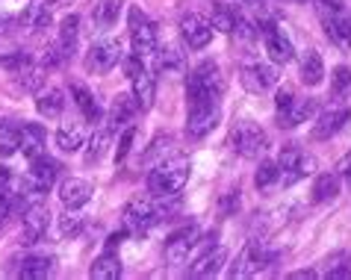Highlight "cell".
Listing matches in <instances>:
<instances>
[{
	"label": "cell",
	"mask_w": 351,
	"mask_h": 280,
	"mask_svg": "<svg viewBox=\"0 0 351 280\" xmlns=\"http://www.w3.org/2000/svg\"><path fill=\"white\" fill-rule=\"evenodd\" d=\"M278 168H280V189L292 186V183L304 180L316 171V160L310 157L307 151H301L298 144H289V148L280 151L278 157Z\"/></svg>",
	"instance_id": "8992f818"
},
{
	"label": "cell",
	"mask_w": 351,
	"mask_h": 280,
	"mask_svg": "<svg viewBox=\"0 0 351 280\" xmlns=\"http://www.w3.org/2000/svg\"><path fill=\"white\" fill-rule=\"evenodd\" d=\"M36 110L42 118H60L65 110V94L56 86H47V89L36 92Z\"/></svg>",
	"instance_id": "7402d4cb"
},
{
	"label": "cell",
	"mask_w": 351,
	"mask_h": 280,
	"mask_svg": "<svg viewBox=\"0 0 351 280\" xmlns=\"http://www.w3.org/2000/svg\"><path fill=\"white\" fill-rule=\"evenodd\" d=\"M245 3H260V0H245Z\"/></svg>",
	"instance_id": "681fc988"
},
{
	"label": "cell",
	"mask_w": 351,
	"mask_h": 280,
	"mask_svg": "<svg viewBox=\"0 0 351 280\" xmlns=\"http://www.w3.org/2000/svg\"><path fill=\"white\" fill-rule=\"evenodd\" d=\"M348 121H351V110H346V106H330L328 112H322L316 118L310 136H313L316 142H328V139H334L337 133H343Z\"/></svg>",
	"instance_id": "e0dca14e"
},
{
	"label": "cell",
	"mask_w": 351,
	"mask_h": 280,
	"mask_svg": "<svg viewBox=\"0 0 351 280\" xmlns=\"http://www.w3.org/2000/svg\"><path fill=\"white\" fill-rule=\"evenodd\" d=\"M189 171H192V166H189L186 157L162 160L160 166L148 175V192L154 198H174L183 186H186Z\"/></svg>",
	"instance_id": "7a4b0ae2"
},
{
	"label": "cell",
	"mask_w": 351,
	"mask_h": 280,
	"mask_svg": "<svg viewBox=\"0 0 351 280\" xmlns=\"http://www.w3.org/2000/svg\"><path fill=\"white\" fill-rule=\"evenodd\" d=\"M110 139H112V130L104 124L101 133H97V136H92V142H89V153H86V162H89V166H95V162H101L104 151L110 148Z\"/></svg>",
	"instance_id": "8d00e7d4"
},
{
	"label": "cell",
	"mask_w": 351,
	"mask_h": 280,
	"mask_svg": "<svg viewBox=\"0 0 351 280\" xmlns=\"http://www.w3.org/2000/svg\"><path fill=\"white\" fill-rule=\"evenodd\" d=\"M3 124H9V118H6V115H0V127H3Z\"/></svg>",
	"instance_id": "7dc6e473"
},
{
	"label": "cell",
	"mask_w": 351,
	"mask_h": 280,
	"mask_svg": "<svg viewBox=\"0 0 351 280\" xmlns=\"http://www.w3.org/2000/svg\"><path fill=\"white\" fill-rule=\"evenodd\" d=\"M60 230H62V236H77L83 230V216L71 207V212H65V216H62Z\"/></svg>",
	"instance_id": "ab89813d"
},
{
	"label": "cell",
	"mask_w": 351,
	"mask_h": 280,
	"mask_svg": "<svg viewBox=\"0 0 351 280\" xmlns=\"http://www.w3.org/2000/svg\"><path fill=\"white\" fill-rule=\"evenodd\" d=\"M77 30H80V18L77 15H65L62 18V24H60V42L68 53H74V42H77Z\"/></svg>",
	"instance_id": "d590c367"
},
{
	"label": "cell",
	"mask_w": 351,
	"mask_h": 280,
	"mask_svg": "<svg viewBox=\"0 0 351 280\" xmlns=\"http://www.w3.org/2000/svg\"><path fill=\"white\" fill-rule=\"evenodd\" d=\"M260 33H263V44H266V53H269L271 62H275V65L292 62V56H295V47H292L289 36L280 30L278 24H266Z\"/></svg>",
	"instance_id": "2e32d148"
},
{
	"label": "cell",
	"mask_w": 351,
	"mask_h": 280,
	"mask_svg": "<svg viewBox=\"0 0 351 280\" xmlns=\"http://www.w3.org/2000/svg\"><path fill=\"white\" fill-rule=\"evenodd\" d=\"M254 186L260 192L280 189V168H278V162H271V160H263L260 162V168H257V175H254Z\"/></svg>",
	"instance_id": "1f68e13d"
},
{
	"label": "cell",
	"mask_w": 351,
	"mask_h": 280,
	"mask_svg": "<svg viewBox=\"0 0 351 280\" xmlns=\"http://www.w3.org/2000/svg\"><path fill=\"white\" fill-rule=\"evenodd\" d=\"M18 144H21V130L12 127V124H3L0 127V157H12L18 151Z\"/></svg>",
	"instance_id": "74e56055"
},
{
	"label": "cell",
	"mask_w": 351,
	"mask_h": 280,
	"mask_svg": "<svg viewBox=\"0 0 351 280\" xmlns=\"http://www.w3.org/2000/svg\"><path fill=\"white\" fill-rule=\"evenodd\" d=\"M224 263H228V248L216 245V248L204 251V254L189 266V277H213V275L221 272Z\"/></svg>",
	"instance_id": "44dd1931"
},
{
	"label": "cell",
	"mask_w": 351,
	"mask_h": 280,
	"mask_svg": "<svg viewBox=\"0 0 351 280\" xmlns=\"http://www.w3.org/2000/svg\"><path fill=\"white\" fill-rule=\"evenodd\" d=\"M316 15L325 36L330 38V44H337L339 51H351V15L346 12V6L339 0H313Z\"/></svg>",
	"instance_id": "3957f363"
},
{
	"label": "cell",
	"mask_w": 351,
	"mask_h": 280,
	"mask_svg": "<svg viewBox=\"0 0 351 280\" xmlns=\"http://www.w3.org/2000/svg\"><path fill=\"white\" fill-rule=\"evenodd\" d=\"M237 21H239V15L237 12H230L224 3H216L213 6V30H221V33H233L237 30Z\"/></svg>",
	"instance_id": "e575fe53"
},
{
	"label": "cell",
	"mask_w": 351,
	"mask_h": 280,
	"mask_svg": "<svg viewBox=\"0 0 351 280\" xmlns=\"http://www.w3.org/2000/svg\"><path fill=\"white\" fill-rule=\"evenodd\" d=\"M71 98H74V103H77V110L83 112V118L89 121V124H97L104 118V112H101V106H97V101H95V94L86 89V86H80V83H74L71 86Z\"/></svg>",
	"instance_id": "83f0119b"
},
{
	"label": "cell",
	"mask_w": 351,
	"mask_h": 280,
	"mask_svg": "<svg viewBox=\"0 0 351 280\" xmlns=\"http://www.w3.org/2000/svg\"><path fill=\"white\" fill-rule=\"evenodd\" d=\"M301 80H304V86H319L325 80V62L316 51H307L301 56Z\"/></svg>",
	"instance_id": "4dcf8cb0"
},
{
	"label": "cell",
	"mask_w": 351,
	"mask_h": 280,
	"mask_svg": "<svg viewBox=\"0 0 351 280\" xmlns=\"http://www.w3.org/2000/svg\"><path fill=\"white\" fill-rule=\"evenodd\" d=\"M230 144L239 157L245 160H260L263 153L269 151V133L254 121H239L237 127L230 130Z\"/></svg>",
	"instance_id": "5b68a950"
},
{
	"label": "cell",
	"mask_w": 351,
	"mask_h": 280,
	"mask_svg": "<svg viewBox=\"0 0 351 280\" xmlns=\"http://www.w3.org/2000/svg\"><path fill=\"white\" fill-rule=\"evenodd\" d=\"M53 268H56V257H51V254H30V257H24L18 275L27 277V280H45V277L53 275Z\"/></svg>",
	"instance_id": "603a6c76"
},
{
	"label": "cell",
	"mask_w": 351,
	"mask_h": 280,
	"mask_svg": "<svg viewBox=\"0 0 351 280\" xmlns=\"http://www.w3.org/2000/svg\"><path fill=\"white\" fill-rule=\"evenodd\" d=\"M56 175H60V162L42 153V157L33 160L30 171H27V189H30L33 195H45V192L56 183Z\"/></svg>",
	"instance_id": "9a60e30c"
},
{
	"label": "cell",
	"mask_w": 351,
	"mask_h": 280,
	"mask_svg": "<svg viewBox=\"0 0 351 280\" xmlns=\"http://www.w3.org/2000/svg\"><path fill=\"white\" fill-rule=\"evenodd\" d=\"M128 21H130V44H133V56L145 60V56L157 53V24H154L139 6H133V9H130Z\"/></svg>",
	"instance_id": "9c48e42d"
},
{
	"label": "cell",
	"mask_w": 351,
	"mask_h": 280,
	"mask_svg": "<svg viewBox=\"0 0 351 280\" xmlns=\"http://www.w3.org/2000/svg\"><path fill=\"white\" fill-rule=\"evenodd\" d=\"M121 218H124V227H128V233H148V230L162 218V209L154 204L151 198L136 195V198H130L128 204H124Z\"/></svg>",
	"instance_id": "ba28073f"
},
{
	"label": "cell",
	"mask_w": 351,
	"mask_h": 280,
	"mask_svg": "<svg viewBox=\"0 0 351 280\" xmlns=\"http://www.w3.org/2000/svg\"><path fill=\"white\" fill-rule=\"evenodd\" d=\"M275 106H278V124L280 127H287V130L298 127V124H307L316 115V101L304 98V94H295L289 86L278 89Z\"/></svg>",
	"instance_id": "277c9868"
},
{
	"label": "cell",
	"mask_w": 351,
	"mask_h": 280,
	"mask_svg": "<svg viewBox=\"0 0 351 280\" xmlns=\"http://www.w3.org/2000/svg\"><path fill=\"white\" fill-rule=\"evenodd\" d=\"M119 62H121V44L115 42V38H101V42H95L89 47V53H86V60H83L89 74H106V71H112Z\"/></svg>",
	"instance_id": "8fae6325"
},
{
	"label": "cell",
	"mask_w": 351,
	"mask_h": 280,
	"mask_svg": "<svg viewBox=\"0 0 351 280\" xmlns=\"http://www.w3.org/2000/svg\"><path fill=\"white\" fill-rule=\"evenodd\" d=\"M71 0H45V9H60V6H68Z\"/></svg>",
	"instance_id": "f6af8a7d"
},
{
	"label": "cell",
	"mask_w": 351,
	"mask_h": 280,
	"mask_svg": "<svg viewBox=\"0 0 351 280\" xmlns=\"http://www.w3.org/2000/svg\"><path fill=\"white\" fill-rule=\"evenodd\" d=\"M295 3H313V0H295Z\"/></svg>",
	"instance_id": "c3c4849f"
},
{
	"label": "cell",
	"mask_w": 351,
	"mask_h": 280,
	"mask_svg": "<svg viewBox=\"0 0 351 280\" xmlns=\"http://www.w3.org/2000/svg\"><path fill=\"white\" fill-rule=\"evenodd\" d=\"M322 266H328L325 272H319V275H325V277H348V275H351V254L339 251V254L328 257Z\"/></svg>",
	"instance_id": "836d02e7"
},
{
	"label": "cell",
	"mask_w": 351,
	"mask_h": 280,
	"mask_svg": "<svg viewBox=\"0 0 351 280\" xmlns=\"http://www.w3.org/2000/svg\"><path fill=\"white\" fill-rule=\"evenodd\" d=\"M9 204H12V195H9V189L0 183V225H3V218L9 212Z\"/></svg>",
	"instance_id": "7bdbcfd3"
},
{
	"label": "cell",
	"mask_w": 351,
	"mask_h": 280,
	"mask_svg": "<svg viewBox=\"0 0 351 280\" xmlns=\"http://www.w3.org/2000/svg\"><path fill=\"white\" fill-rule=\"evenodd\" d=\"M124 9V0H101L92 12V24L97 27V33H106L119 24V15Z\"/></svg>",
	"instance_id": "4316f807"
},
{
	"label": "cell",
	"mask_w": 351,
	"mask_h": 280,
	"mask_svg": "<svg viewBox=\"0 0 351 280\" xmlns=\"http://www.w3.org/2000/svg\"><path fill=\"white\" fill-rule=\"evenodd\" d=\"M224 77L213 60L198 62L186 77V103L189 106H221Z\"/></svg>",
	"instance_id": "6da1fadb"
},
{
	"label": "cell",
	"mask_w": 351,
	"mask_h": 280,
	"mask_svg": "<svg viewBox=\"0 0 351 280\" xmlns=\"http://www.w3.org/2000/svg\"><path fill=\"white\" fill-rule=\"evenodd\" d=\"M83 127L80 124H62L60 130H56V148H60L62 153H77L83 148Z\"/></svg>",
	"instance_id": "f546056e"
},
{
	"label": "cell",
	"mask_w": 351,
	"mask_h": 280,
	"mask_svg": "<svg viewBox=\"0 0 351 280\" xmlns=\"http://www.w3.org/2000/svg\"><path fill=\"white\" fill-rule=\"evenodd\" d=\"M47 225H51V209H47V204H42V201H33V204L24 209V221H21L24 242L36 245L38 239L47 233Z\"/></svg>",
	"instance_id": "d6986e66"
},
{
	"label": "cell",
	"mask_w": 351,
	"mask_h": 280,
	"mask_svg": "<svg viewBox=\"0 0 351 280\" xmlns=\"http://www.w3.org/2000/svg\"><path fill=\"white\" fill-rule=\"evenodd\" d=\"M136 110H139V103H136L130 94H119L110 106V115H106V127H110L112 133L119 127H128V121L136 115Z\"/></svg>",
	"instance_id": "cb8c5ba5"
},
{
	"label": "cell",
	"mask_w": 351,
	"mask_h": 280,
	"mask_svg": "<svg viewBox=\"0 0 351 280\" xmlns=\"http://www.w3.org/2000/svg\"><path fill=\"white\" fill-rule=\"evenodd\" d=\"M18 83H21V89H27V92H42L45 89V65L38 68V65L27 62L24 68L18 71Z\"/></svg>",
	"instance_id": "d6a6232c"
},
{
	"label": "cell",
	"mask_w": 351,
	"mask_h": 280,
	"mask_svg": "<svg viewBox=\"0 0 351 280\" xmlns=\"http://www.w3.org/2000/svg\"><path fill=\"white\" fill-rule=\"evenodd\" d=\"M348 89H351V71L346 68V65H339V68L334 71V86H330V94H334V98H343Z\"/></svg>",
	"instance_id": "60d3db41"
},
{
	"label": "cell",
	"mask_w": 351,
	"mask_h": 280,
	"mask_svg": "<svg viewBox=\"0 0 351 280\" xmlns=\"http://www.w3.org/2000/svg\"><path fill=\"white\" fill-rule=\"evenodd\" d=\"M21 144H18V151L24 153L27 160H36V157H42L45 153V130L38 127V124H21Z\"/></svg>",
	"instance_id": "d4e9b609"
},
{
	"label": "cell",
	"mask_w": 351,
	"mask_h": 280,
	"mask_svg": "<svg viewBox=\"0 0 351 280\" xmlns=\"http://www.w3.org/2000/svg\"><path fill=\"white\" fill-rule=\"evenodd\" d=\"M124 68H128L130 83H133V101L139 103V110H151L154 98H157V83H154L151 71L142 65L139 56H130V60H124Z\"/></svg>",
	"instance_id": "30bf717a"
},
{
	"label": "cell",
	"mask_w": 351,
	"mask_h": 280,
	"mask_svg": "<svg viewBox=\"0 0 351 280\" xmlns=\"http://www.w3.org/2000/svg\"><path fill=\"white\" fill-rule=\"evenodd\" d=\"M92 195H95V189H92V183L89 180H83V177H68L62 186H60V201L68 207V209H80V207H86L92 201Z\"/></svg>",
	"instance_id": "ffe728a7"
},
{
	"label": "cell",
	"mask_w": 351,
	"mask_h": 280,
	"mask_svg": "<svg viewBox=\"0 0 351 280\" xmlns=\"http://www.w3.org/2000/svg\"><path fill=\"white\" fill-rule=\"evenodd\" d=\"M198 245V227L195 225H186L180 230H174L165 242V263L169 266H183L192 254V248Z\"/></svg>",
	"instance_id": "7c38bea8"
},
{
	"label": "cell",
	"mask_w": 351,
	"mask_h": 280,
	"mask_svg": "<svg viewBox=\"0 0 351 280\" xmlns=\"http://www.w3.org/2000/svg\"><path fill=\"white\" fill-rule=\"evenodd\" d=\"M275 263V251H269L266 242H248L245 248L239 251V257H237V263L230 266V277H254L260 272H266V268Z\"/></svg>",
	"instance_id": "52a82bcc"
},
{
	"label": "cell",
	"mask_w": 351,
	"mask_h": 280,
	"mask_svg": "<svg viewBox=\"0 0 351 280\" xmlns=\"http://www.w3.org/2000/svg\"><path fill=\"white\" fill-rule=\"evenodd\" d=\"M337 175H339V177H343V180L348 183V189H351V151H348V153H346V157H343V162H339Z\"/></svg>",
	"instance_id": "ee69618b"
},
{
	"label": "cell",
	"mask_w": 351,
	"mask_h": 280,
	"mask_svg": "<svg viewBox=\"0 0 351 280\" xmlns=\"http://www.w3.org/2000/svg\"><path fill=\"white\" fill-rule=\"evenodd\" d=\"M180 36H183V42H186V47L201 51V47H207L210 38H213V21L198 15V12L183 15L180 18Z\"/></svg>",
	"instance_id": "5bb4252c"
},
{
	"label": "cell",
	"mask_w": 351,
	"mask_h": 280,
	"mask_svg": "<svg viewBox=\"0 0 351 280\" xmlns=\"http://www.w3.org/2000/svg\"><path fill=\"white\" fill-rule=\"evenodd\" d=\"M221 121V106H189L186 115V136L189 139H204L219 127Z\"/></svg>",
	"instance_id": "4fadbf2b"
},
{
	"label": "cell",
	"mask_w": 351,
	"mask_h": 280,
	"mask_svg": "<svg viewBox=\"0 0 351 280\" xmlns=\"http://www.w3.org/2000/svg\"><path fill=\"white\" fill-rule=\"evenodd\" d=\"M121 259H119V254H115V248H106L101 257L92 263V268H89V275L95 277V280H119L121 277Z\"/></svg>",
	"instance_id": "484cf974"
},
{
	"label": "cell",
	"mask_w": 351,
	"mask_h": 280,
	"mask_svg": "<svg viewBox=\"0 0 351 280\" xmlns=\"http://www.w3.org/2000/svg\"><path fill=\"white\" fill-rule=\"evenodd\" d=\"M183 68V53H178V47H162L157 56V71L160 74H171Z\"/></svg>",
	"instance_id": "f35d334b"
},
{
	"label": "cell",
	"mask_w": 351,
	"mask_h": 280,
	"mask_svg": "<svg viewBox=\"0 0 351 280\" xmlns=\"http://www.w3.org/2000/svg\"><path fill=\"white\" fill-rule=\"evenodd\" d=\"M339 186H343V177H339L337 171L319 175L313 183V204H328V201H334L339 195Z\"/></svg>",
	"instance_id": "f1b7e54d"
},
{
	"label": "cell",
	"mask_w": 351,
	"mask_h": 280,
	"mask_svg": "<svg viewBox=\"0 0 351 280\" xmlns=\"http://www.w3.org/2000/svg\"><path fill=\"white\" fill-rule=\"evenodd\" d=\"M239 80H242V86H245L248 92L263 94V92H269L271 86L278 83V71L271 68V65H263V62H245L239 68Z\"/></svg>",
	"instance_id": "ac0fdd59"
},
{
	"label": "cell",
	"mask_w": 351,
	"mask_h": 280,
	"mask_svg": "<svg viewBox=\"0 0 351 280\" xmlns=\"http://www.w3.org/2000/svg\"><path fill=\"white\" fill-rule=\"evenodd\" d=\"M9 180H12V175H9V168H3V166H0V183H3V186H6Z\"/></svg>",
	"instance_id": "bcb514c9"
},
{
	"label": "cell",
	"mask_w": 351,
	"mask_h": 280,
	"mask_svg": "<svg viewBox=\"0 0 351 280\" xmlns=\"http://www.w3.org/2000/svg\"><path fill=\"white\" fill-rule=\"evenodd\" d=\"M133 124H128L124 127V133H121V142H119V148H115V162H124V157L130 153V144H133Z\"/></svg>",
	"instance_id": "b9f144b4"
}]
</instances>
